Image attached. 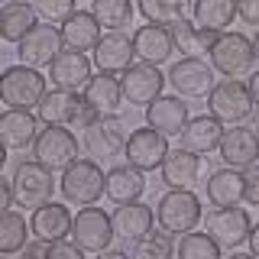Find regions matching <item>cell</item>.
Returning a JSON list of instances; mask_svg holds the SVG:
<instances>
[{
  "instance_id": "ee69618b",
  "label": "cell",
  "mask_w": 259,
  "mask_h": 259,
  "mask_svg": "<svg viewBox=\"0 0 259 259\" xmlns=\"http://www.w3.org/2000/svg\"><path fill=\"white\" fill-rule=\"evenodd\" d=\"M249 91H253V101H256V107H259V71L249 78Z\"/></svg>"
},
{
  "instance_id": "7a4b0ae2",
  "label": "cell",
  "mask_w": 259,
  "mask_h": 259,
  "mask_svg": "<svg viewBox=\"0 0 259 259\" xmlns=\"http://www.w3.org/2000/svg\"><path fill=\"white\" fill-rule=\"evenodd\" d=\"M204 210H201V198L191 188H168L156 204V224L165 233H188L201 224Z\"/></svg>"
},
{
  "instance_id": "44dd1931",
  "label": "cell",
  "mask_w": 259,
  "mask_h": 259,
  "mask_svg": "<svg viewBox=\"0 0 259 259\" xmlns=\"http://www.w3.org/2000/svg\"><path fill=\"white\" fill-rule=\"evenodd\" d=\"M152 224H156V210L143 201H130V204H117L113 210V230H117V240L136 243L143 240L146 233H152Z\"/></svg>"
},
{
  "instance_id": "d590c367",
  "label": "cell",
  "mask_w": 259,
  "mask_h": 259,
  "mask_svg": "<svg viewBox=\"0 0 259 259\" xmlns=\"http://www.w3.org/2000/svg\"><path fill=\"white\" fill-rule=\"evenodd\" d=\"M172 233H146L143 240H136L133 243V256H140V259H168L172 256Z\"/></svg>"
},
{
  "instance_id": "f1b7e54d",
  "label": "cell",
  "mask_w": 259,
  "mask_h": 259,
  "mask_svg": "<svg viewBox=\"0 0 259 259\" xmlns=\"http://www.w3.org/2000/svg\"><path fill=\"white\" fill-rule=\"evenodd\" d=\"M243 188H246L243 185V168H233V165L217 168L207 178V201L214 207H233L243 201Z\"/></svg>"
},
{
  "instance_id": "8992f818",
  "label": "cell",
  "mask_w": 259,
  "mask_h": 259,
  "mask_svg": "<svg viewBox=\"0 0 259 259\" xmlns=\"http://www.w3.org/2000/svg\"><path fill=\"white\" fill-rule=\"evenodd\" d=\"M126 140H130V130L117 113H101V117H94L91 123L84 126V136H81L84 152L91 159H97V162L123 156Z\"/></svg>"
},
{
  "instance_id": "4316f807",
  "label": "cell",
  "mask_w": 259,
  "mask_h": 259,
  "mask_svg": "<svg viewBox=\"0 0 259 259\" xmlns=\"http://www.w3.org/2000/svg\"><path fill=\"white\" fill-rule=\"evenodd\" d=\"M59 29H62L65 49H78V52H94V46L101 42V36H104L101 32L104 26L97 23V16L91 10H75Z\"/></svg>"
},
{
  "instance_id": "4dcf8cb0",
  "label": "cell",
  "mask_w": 259,
  "mask_h": 259,
  "mask_svg": "<svg viewBox=\"0 0 259 259\" xmlns=\"http://www.w3.org/2000/svg\"><path fill=\"white\" fill-rule=\"evenodd\" d=\"M36 20H39V13L32 4H4V10H0V36L7 42H20L36 26Z\"/></svg>"
},
{
  "instance_id": "9a60e30c",
  "label": "cell",
  "mask_w": 259,
  "mask_h": 259,
  "mask_svg": "<svg viewBox=\"0 0 259 259\" xmlns=\"http://www.w3.org/2000/svg\"><path fill=\"white\" fill-rule=\"evenodd\" d=\"M65 49L62 42V29H55V23L49 26H32L26 36L16 42V52H20V62L23 65H32V68H49L52 59Z\"/></svg>"
},
{
  "instance_id": "5bb4252c",
  "label": "cell",
  "mask_w": 259,
  "mask_h": 259,
  "mask_svg": "<svg viewBox=\"0 0 259 259\" xmlns=\"http://www.w3.org/2000/svg\"><path fill=\"white\" fill-rule=\"evenodd\" d=\"M249 230H253V221H249L246 207H240V204L214 207L207 214V233L221 243L224 249H237L243 243H249Z\"/></svg>"
},
{
  "instance_id": "7bdbcfd3",
  "label": "cell",
  "mask_w": 259,
  "mask_h": 259,
  "mask_svg": "<svg viewBox=\"0 0 259 259\" xmlns=\"http://www.w3.org/2000/svg\"><path fill=\"white\" fill-rule=\"evenodd\" d=\"M249 253L259 256V224H253V230H249Z\"/></svg>"
},
{
  "instance_id": "277c9868",
  "label": "cell",
  "mask_w": 259,
  "mask_h": 259,
  "mask_svg": "<svg viewBox=\"0 0 259 259\" xmlns=\"http://www.w3.org/2000/svg\"><path fill=\"white\" fill-rule=\"evenodd\" d=\"M36 113L46 126H78V130H84L94 117H101V113H94L88 107L84 97L78 91H68V88H52V91H46Z\"/></svg>"
},
{
  "instance_id": "484cf974",
  "label": "cell",
  "mask_w": 259,
  "mask_h": 259,
  "mask_svg": "<svg viewBox=\"0 0 259 259\" xmlns=\"http://www.w3.org/2000/svg\"><path fill=\"white\" fill-rule=\"evenodd\" d=\"M71 221H75V214H71L65 204L46 201V204L32 207L29 230H32V237H42V240H62V237L71 233Z\"/></svg>"
},
{
  "instance_id": "30bf717a",
  "label": "cell",
  "mask_w": 259,
  "mask_h": 259,
  "mask_svg": "<svg viewBox=\"0 0 259 259\" xmlns=\"http://www.w3.org/2000/svg\"><path fill=\"white\" fill-rule=\"evenodd\" d=\"M168 84L178 97L185 101H194V97H207L214 91V65L198 59V55H185L182 62H175L168 68Z\"/></svg>"
},
{
  "instance_id": "9c48e42d",
  "label": "cell",
  "mask_w": 259,
  "mask_h": 259,
  "mask_svg": "<svg viewBox=\"0 0 259 259\" xmlns=\"http://www.w3.org/2000/svg\"><path fill=\"white\" fill-rule=\"evenodd\" d=\"M52 175L55 172L49 165H42L39 159L20 162L16 172H13V178H10L16 204H20V207H39V204H46V201H52V188H55Z\"/></svg>"
},
{
  "instance_id": "f546056e",
  "label": "cell",
  "mask_w": 259,
  "mask_h": 259,
  "mask_svg": "<svg viewBox=\"0 0 259 259\" xmlns=\"http://www.w3.org/2000/svg\"><path fill=\"white\" fill-rule=\"evenodd\" d=\"M237 16V0H191V20L204 29L227 32Z\"/></svg>"
},
{
  "instance_id": "74e56055",
  "label": "cell",
  "mask_w": 259,
  "mask_h": 259,
  "mask_svg": "<svg viewBox=\"0 0 259 259\" xmlns=\"http://www.w3.org/2000/svg\"><path fill=\"white\" fill-rule=\"evenodd\" d=\"M168 29H172L175 49H182V52H198V23L194 20L182 16V20H175Z\"/></svg>"
},
{
  "instance_id": "7402d4cb",
  "label": "cell",
  "mask_w": 259,
  "mask_h": 259,
  "mask_svg": "<svg viewBox=\"0 0 259 259\" xmlns=\"http://www.w3.org/2000/svg\"><path fill=\"white\" fill-rule=\"evenodd\" d=\"M185 97H156V101L146 107V123L149 126H156L159 133H165V136H182V130L188 126V104H182Z\"/></svg>"
},
{
  "instance_id": "4fadbf2b",
  "label": "cell",
  "mask_w": 259,
  "mask_h": 259,
  "mask_svg": "<svg viewBox=\"0 0 259 259\" xmlns=\"http://www.w3.org/2000/svg\"><path fill=\"white\" fill-rule=\"evenodd\" d=\"M165 156H168V136L159 133L156 126L133 130V133H130L126 149H123V159L130 165L143 168V172H156V168H162Z\"/></svg>"
},
{
  "instance_id": "83f0119b",
  "label": "cell",
  "mask_w": 259,
  "mask_h": 259,
  "mask_svg": "<svg viewBox=\"0 0 259 259\" xmlns=\"http://www.w3.org/2000/svg\"><path fill=\"white\" fill-rule=\"evenodd\" d=\"M224 140V123L214 117V113H204V117H191L188 126L182 130V146L198 156H210L214 149H221Z\"/></svg>"
},
{
  "instance_id": "1f68e13d",
  "label": "cell",
  "mask_w": 259,
  "mask_h": 259,
  "mask_svg": "<svg viewBox=\"0 0 259 259\" xmlns=\"http://www.w3.org/2000/svg\"><path fill=\"white\" fill-rule=\"evenodd\" d=\"M29 224L23 214H16V210H4V217H0V256H13V253H23V246H26V237H29Z\"/></svg>"
},
{
  "instance_id": "836d02e7",
  "label": "cell",
  "mask_w": 259,
  "mask_h": 259,
  "mask_svg": "<svg viewBox=\"0 0 259 259\" xmlns=\"http://www.w3.org/2000/svg\"><path fill=\"white\" fill-rule=\"evenodd\" d=\"M191 0H140V13L149 23H162V26H172L175 20L188 16Z\"/></svg>"
},
{
  "instance_id": "8fae6325",
  "label": "cell",
  "mask_w": 259,
  "mask_h": 259,
  "mask_svg": "<svg viewBox=\"0 0 259 259\" xmlns=\"http://www.w3.org/2000/svg\"><path fill=\"white\" fill-rule=\"evenodd\" d=\"M165 81H168V75H162L159 65H152V62H133L123 75H120L123 97H126V104H133V107H149V104L162 94Z\"/></svg>"
},
{
  "instance_id": "ab89813d",
  "label": "cell",
  "mask_w": 259,
  "mask_h": 259,
  "mask_svg": "<svg viewBox=\"0 0 259 259\" xmlns=\"http://www.w3.org/2000/svg\"><path fill=\"white\" fill-rule=\"evenodd\" d=\"M81 256H84V249H81L78 246V243L75 240H52V253H49V259H81Z\"/></svg>"
},
{
  "instance_id": "60d3db41",
  "label": "cell",
  "mask_w": 259,
  "mask_h": 259,
  "mask_svg": "<svg viewBox=\"0 0 259 259\" xmlns=\"http://www.w3.org/2000/svg\"><path fill=\"white\" fill-rule=\"evenodd\" d=\"M237 13L246 26L259 29V0H237Z\"/></svg>"
},
{
  "instance_id": "7c38bea8",
  "label": "cell",
  "mask_w": 259,
  "mask_h": 259,
  "mask_svg": "<svg viewBox=\"0 0 259 259\" xmlns=\"http://www.w3.org/2000/svg\"><path fill=\"white\" fill-rule=\"evenodd\" d=\"M32 156L42 165H49L52 172H65L78 159V140L68 126H46L39 133L36 146H32Z\"/></svg>"
},
{
  "instance_id": "b9f144b4",
  "label": "cell",
  "mask_w": 259,
  "mask_h": 259,
  "mask_svg": "<svg viewBox=\"0 0 259 259\" xmlns=\"http://www.w3.org/2000/svg\"><path fill=\"white\" fill-rule=\"evenodd\" d=\"M52 253V240H42V237H36V243H26L23 246V256L26 259H42Z\"/></svg>"
},
{
  "instance_id": "e0dca14e",
  "label": "cell",
  "mask_w": 259,
  "mask_h": 259,
  "mask_svg": "<svg viewBox=\"0 0 259 259\" xmlns=\"http://www.w3.org/2000/svg\"><path fill=\"white\" fill-rule=\"evenodd\" d=\"M133 59H136V46L130 36H123V29L104 32L101 42L94 46V68L107 71V75H123L133 65Z\"/></svg>"
},
{
  "instance_id": "ac0fdd59",
  "label": "cell",
  "mask_w": 259,
  "mask_h": 259,
  "mask_svg": "<svg viewBox=\"0 0 259 259\" xmlns=\"http://www.w3.org/2000/svg\"><path fill=\"white\" fill-rule=\"evenodd\" d=\"M49 78L55 88H68V91H84L91 81V59L78 49H62L49 65Z\"/></svg>"
},
{
  "instance_id": "f6af8a7d",
  "label": "cell",
  "mask_w": 259,
  "mask_h": 259,
  "mask_svg": "<svg viewBox=\"0 0 259 259\" xmlns=\"http://www.w3.org/2000/svg\"><path fill=\"white\" fill-rule=\"evenodd\" d=\"M101 256H104V259H126V253H123V249H110V246L104 249Z\"/></svg>"
},
{
  "instance_id": "52a82bcc",
  "label": "cell",
  "mask_w": 259,
  "mask_h": 259,
  "mask_svg": "<svg viewBox=\"0 0 259 259\" xmlns=\"http://www.w3.org/2000/svg\"><path fill=\"white\" fill-rule=\"evenodd\" d=\"M210 65H214L217 75L224 78H243L256 62V49H253V39H246L243 32H221L217 42L210 46L207 52Z\"/></svg>"
},
{
  "instance_id": "d4e9b609",
  "label": "cell",
  "mask_w": 259,
  "mask_h": 259,
  "mask_svg": "<svg viewBox=\"0 0 259 259\" xmlns=\"http://www.w3.org/2000/svg\"><path fill=\"white\" fill-rule=\"evenodd\" d=\"M146 191V178L143 168L136 165H113L107 168V182H104V198L113 204H130V201H140Z\"/></svg>"
},
{
  "instance_id": "8d00e7d4",
  "label": "cell",
  "mask_w": 259,
  "mask_h": 259,
  "mask_svg": "<svg viewBox=\"0 0 259 259\" xmlns=\"http://www.w3.org/2000/svg\"><path fill=\"white\" fill-rule=\"evenodd\" d=\"M32 7L46 23H55V26H62L75 13V0H32Z\"/></svg>"
},
{
  "instance_id": "2e32d148",
  "label": "cell",
  "mask_w": 259,
  "mask_h": 259,
  "mask_svg": "<svg viewBox=\"0 0 259 259\" xmlns=\"http://www.w3.org/2000/svg\"><path fill=\"white\" fill-rule=\"evenodd\" d=\"M39 113L32 110H20V107H7V113L0 117V140L10 152H23V149H32L39 140Z\"/></svg>"
},
{
  "instance_id": "3957f363",
  "label": "cell",
  "mask_w": 259,
  "mask_h": 259,
  "mask_svg": "<svg viewBox=\"0 0 259 259\" xmlns=\"http://www.w3.org/2000/svg\"><path fill=\"white\" fill-rule=\"evenodd\" d=\"M104 182H107V172H101L97 159H75L62 172L59 188H62V198L68 204L88 207V204H97L104 198Z\"/></svg>"
},
{
  "instance_id": "7dc6e473",
  "label": "cell",
  "mask_w": 259,
  "mask_h": 259,
  "mask_svg": "<svg viewBox=\"0 0 259 259\" xmlns=\"http://www.w3.org/2000/svg\"><path fill=\"white\" fill-rule=\"evenodd\" d=\"M4 4H29V0H4Z\"/></svg>"
},
{
  "instance_id": "d6986e66",
  "label": "cell",
  "mask_w": 259,
  "mask_h": 259,
  "mask_svg": "<svg viewBox=\"0 0 259 259\" xmlns=\"http://www.w3.org/2000/svg\"><path fill=\"white\" fill-rule=\"evenodd\" d=\"M221 159L224 165H233V168H246L253 165V162H259V133L249 126H230L224 130V140H221Z\"/></svg>"
},
{
  "instance_id": "bcb514c9",
  "label": "cell",
  "mask_w": 259,
  "mask_h": 259,
  "mask_svg": "<svg viewBox=\"0 0 259 259\" xmlns=\"http://www.w3.org/2000/svg\"><path fill=\"white\" fill-rule=\"evenodd\" d=\"M253 49H256V62H259V29H256V36H253Z\"/></svg>"
},
{
  "instance_id": "cb8c5ba5",
  "label": "cell",
  "mask_w": 259,
  "mask_h": 259,
  "mask_svg": "<svg viewBox=\"0 0 259 259\" xmlns=\"http://www.w3.org/2000/svg\"><path fill=\"white\" fill-rule=\"evenodd\" d=\"M81 97H84V104L94 113H117L120 104L126 101V97H123V84H120V75H107V71L91 75V81L84 84Z\"/></svg>"
},
{
  "instance_id": "c3c4849f",
  "label": "cell",
  "mask_w": 259,
  "mask_h": 259,
  "mask_svg": "<svg viewBox=\"0 0 259 259\" xmlns=\"http://www.w3.org/2000/svg\"><path fill=\"white\" fill-rule=\"evenodd\" d=\"M256 133H259V126H256Z\"/></svg>"
},
{
  "instance_id": "6da1fadb",
  "label": "cell",
  "mask_w": 259,
  "mask_h": 259,
  "mask_svg": "<svg viewBox=\"0 0 259 259\" xmlns=\"http://www.w3.org/2000/svg\"><path fill=\"white\" fill-rule=\"evenodd\" d=\"M207 110L221 120L224 126H237V123H246L256 110V101H253V91H249V81H240V78H221L214 84V91L207 94Z\"/></svg>"
},
{
  "instance_id": "d6a6232c",
  "label": "cell",
  "mask_w": 259,
  "mask_h": 259,
  "mask_svg": "<svg viewBox=\"0 0 259 259\" xmlns=\"http://www.w3.org/2000/svg\"><path fill=\"white\" fill-rule=\"evenodd\" d=\"M91 13L97 16V23L104 29L113 32V29H126L133 23L136 7L130 0H91Z\"/></svg>"
},
{
  "instance_id": "f35d334b",
  "label": "cell",
  "mask_w": 259,
  "mask_h": 259,
  "mask_svg": "<svg viewBox=\"0 0 259 259\" xmlns=\"http://www.w3.org/2000/svg\"><path fill=\"white\" fill-rule=\"evenodd\" d=\"M243 201H249L253 207H259V162H253V165L243 168Z\"/></svg>"
},
{
  "instance_id": "e575fe53",
  "label": "cell",
  "mask_w": 259,
  "mask_h": 259,
  "mask_svg": "<svg viewBox=\"0 0 259 259\" xmlns=\"http://www.w3.org/2000/svg\"><path fill=\"white\" fill-rule=\"evenodd\" d=\"M182 259H221L224 246L217 243L210 233H182V240H178V249H175Z\"/></svg>"
},
{
  "instance_id": "ffe728a7",
  "label": "cell",
  "mask_w": 259,
  "mask_h": 259,
  "mask_svg": "<svg viewBox=\"0 0 259 259\" xmlns=\"http://www.w3.org/2000/svg\"><path fill=\"white\" fill-rule=\"evenodd\" d=\"M133 46H136V59L140 62H152V65H165L175 52V39L172 29L162 23H149L133 32Z\"/></svg>"
},
{
  "instance_id": "5b68a950",
  "label": "cell",
  "mask_w": 259,
  "mask_h": 259,
  "mask_svg": "<svg viewBox=\"0 0 259 259\" xmlns=\"http://www.w3.org/2000/svg\"><path fill=\"white\" fill-rule=\"evenodd\" d=\"M46 75L32 65H10L0 78V97L7 107H20V110H36L46 97Z\"/></svg>"
},
{
  "instance_id": "603a6c76",
  "label": "cell",
  "mask_w": 259,
  "mask_h": 259,
  "mask_svg": "<svg viewBox=\"0 0 259 259\" xmlns=\"http://www.w3.org/2000/svg\"><path fill=\"white\" fill-rule=\"evenodd\" d=\"M159 175H162V182H165L168 188H194L198 178H201V156L191 152V149H185V146L168 149Z\"/></svg>"
},
{
  "instance_id": "ba28073f",
  "label": "cell",
  "mask_w": 259,
  "mask_h": 259,
  "mask_svg": "<svg viewBox=\"0 0 259 259\" xmlns=\"http://www.w3.org/2000/svg\"><path fill=\"white\" fill-rule=\"evenodd\" d=\"M68 237L75 240L84 253H97V256H101L104 249L117 240L113 214H104V210L94 207V204L81 207L78 214H75V221H71V233H68Z\"/></svg>"
}]
</instances>
